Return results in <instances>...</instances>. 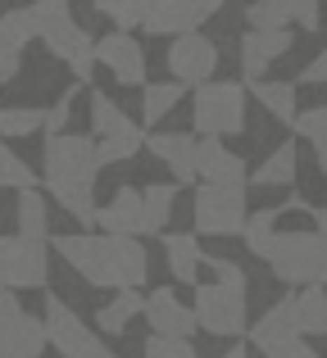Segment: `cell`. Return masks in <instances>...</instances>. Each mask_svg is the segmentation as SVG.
Here are the masks:
<instances>
[{"instance_id":"cell-1","label":"cell","mask_w":327,"mask_h":358,"mask_svg":"<svg viewBox=\"0 0 327 358\" xmlns=\"http://www.w3.org/2000/svg\"><path fill=\"white\" fill-rule=\"evenodd\" d=\"M204 268L214 272L209 281L195 286V317L200 331L218 336V341H241L250 331V299H246V268L218 254H204Z\"/></svg>"},{"instance_id":"cell-2","label":"cell","mask_w":327,"mask_h":358,"mask_svg":"<svg viewBox=\"0 0 327 358\" xmlns=\"http://www.w3.org/2000/svg\"><path fill=\"white\" fill-rule=\"evenodd\" d=\"M309 218H314L309 231H277L273 254L264 259L268 272L291 290L309 286V281L327 286V204L309 209Z\"/></svg>"},{"instance_id":"cell-3","label":"cell","mask_w":327,"mask_h":358,"mask_svg":"<svg viewBox=\"0 0 327 358\" xmlns=\"http://www.w3.org/2000/svg\"><path fill=\"white\" fill-rule=\"evenodd\" d=\"M55 254L87 281L91 290H118L127 286L123 263H118V236L114 231H69V236H50Z\"/></svg>"},{"instance_id":"cell-4","label":"cell","mask_w":327,"mask_h":358,"mask_svg":"<svg viewBox=\"0 0 327 358\" xmlns=\"http://www.w3.org/2000/svg\"><path fill=\"white\" fill-rule=\"evenodd\" d=\"M191 222L200 236H241L250 222V182H195Z\"/></svg>"},{"instance_id":"cell-5","label":"cell","mask_w":327,"mask_h":358,"mask_svg":"<svg viewBox=\"0 0 327 358\" xmlns=\"http://www.w3.org/2000/svg\"><path fill=\"white\" fill-rule=\"evenodd\" d=\"M246 105H250V87L246 82H200L191 96V122L200 127V136H232L246 127Z\"/></svg>"},{"instance_id":"cell-6","label":"cell","mask_w":327,"mask_h":358,"mask_svg":"<svg viewBox=\"0 0 327 358\" xmlns=\"http://www.w3.org/2000/svg\"><path fill=\"white\" fill-rule=\"evenodd\" d=\"M46 331H50V345H55V354H60V358H118L87 327V317L73 308V299H64L60 290L46 295Z\"/></svg>"},{"instance_id":"cell-7","label":"cell","mask_w":327,"mask_h":358,"mask_svg":"<svg viewBox=\"0 0 327 358\" xmlns=\"http://www.w3.org/2000/svg\"><path fill=\"white\" fill-rule=\"evenodd\" d=\"M100 155H96V131H50L41 150V182L64 177V182H96L100 177Z\"/></svg>"},{"instance_id":"cell-8","label":"cell","mask_w":327,"mask_h":358,"mask_svg":"<svg viewBox=\"0 0 327 358\" xmlns=\"http://www.w3.org/2000/svg\"><path fill=\"white\" fill-rule=\"evenodd\" d=\"M0 281L14 290H46L50 281V241L9 231L0 236Z\"/></svg>"},{"instance_id":"cell-9","label":"cell","mask_w":327,"mask_h":358,"mask_svg":"<svg viewBox=\"0 0 327 358\" xmlns=\"http://www.w3.org/2000/svg\"><path fill=\"white\" fill-rule=\"evenodd\" d=\"M41 45H46V55H50V59L69 64L73 82L91 87V78H96V41H91V32L73 14L46 18V23H41Z\"/></svg>"},{"instance_id":"cell-10","label":"cell","mask_w":327,"mask_h":358,"mask_svg":"<svg viewBox=\"0 0 327 358\" xmlns=\"http://www.w3.org/2000/svg\"><path fill=\"white\" fill-rule=\"evenodd\" d=\"M168 78L186 82V87H200L218 73V41L204 32H182V36H168Z\"/></svg>"},{"instance_id":"cell-11","label":"cell","mask_w":327,"mask_h":358,"mask_svg":"<svg viewBox=\"0 0 327 358\" xmlns=\"http://www.w3.org/2000/svg\"><path fill=\"white\" fill-rule=\"evenodd\" d=\"M96 64H105L118 87H146V45L123 27L96 41Z\"/></svg>"},{"instance_id":"cell-12","label":"cell","mask_w":327,"mask_h":358,"mask_svg":"<svg viewBox=\"0 0 327 358\" xmlns=\"http://www.w3.org/2000/svg\"><path fill=\"white\" fill-rule=\"evenodd\" d=\"M291 45H295V32H291V27H246V32H241V45H237L246 82L250 78H264V73L273 69V64L282 59Z\"/></svg>"},{"instance_id":"cell-13","label":"cell","mask_w":327,"mask_h":358,"mask_svg":"<svg viewBox=\"0 0 327 358\" xmlns=\"http://www.w3.org/2000/svg\"><path fill=\"white\" fill-rule=\"evenodd\" d=\"M295 336H305V331H300V308H295V290H291L286 299L268 304L264 313L250 322L246 341H250L255 354H264V350H273V345H282V341H295Z\"/></svg>"},{"instance_id":"cell-14","label":"cell","mask_w":327,"mask_h":358,"mask_svg":"<svg viewBox=\"0 0 327 358\" xmlns=\"http://www.w3.org/2000/svg\"><path fill=\"white\" fill-rule=\"evenodd\" d=\"M195 145H200V141H195L191 131H164V127L146 131V150H151L182 186L200 182V173H195Z\"/></svg>"},{"instance_id":"cell-15","label":"cell","mask_w":327,"mask_h":358,"mask_svg":"<svg viewBox=\"0 0 327 358\" xmlns=\"http://www.w3.org/2000/svg\"><path fill=\"white\" fill-rule=\"evenodd\" d=\"M146 322L151 331H164V336H195L200 317H195V304H182L173 286H155L146 295Z\"/></svg>"},{"instance_id":"cell-16","label":"cell","mask_w":327,"mask_h":358,"mask_svg":"<svg viewBox=\"0 0 327 358\" xmlns=\"http://www.w3.org/2000/svg\"><path fill=\"white\" fill-rule=\"evenodd\" d=\"M195 173H200V182H228V186L250 182L246 159L232 155L223 145V136H200V145H195Z\"/></svg>"},{"instance_id":"cell-17","label":"cell","mask_w":327,"mask_h":358,"mask_svg":"<svg viewBox=\"0 0 327 358\" xmlns=\"http://www.w3.org/2000/svg\"><path fill=\"white\" fill-rule=\"evenodd\" d=\"M46 345H50V331H46V313H18L14 322L0 331V358H41Z\"/></svg>"},{"instance_id":"cell-18","label":"cell","mask_w":327,"mask_h":358,"mask_svg":"<svg viewBox=\"0 0 327 358\" xmlns=\"http://www.w3.org/2000/svg\"><path fill=\"white\" fill-rule=\"evenodd\" d=\"M137 317H146V295H141V286H118L114 299H105V304L91 313V322H96L100 336H127V327H132Z\"/></svg>"},{"instance_id":"cell-19","label":"cell","mask_w":327,"mask_h":358,"mask_svg":"<svg viewBox=\"0 0 327 358\" xmlns=\"http://www.w3.org/2000/svg\"><path fill=\"white\" fill-rule=\"evenodd\" d=\"M100 231H132L146 236V195L137 186H118L105 204H100Z\"/></svg>"},{"instance_id":"cell-20","label":"cell","mask_w":327,"mask_h":358,"mask_svg":"<svg viewBox=\"0 0 327 358\" xmlns=\"http://www.w3.org/2000/svg\"><path fill=\"white\" fill-rule=\"evenodd\" d=\"M164 241V259H168V272H173L177 286H200V268H204V250L191 231H160Z\"/></svg>"},{"instance_id":"cell-21","label":"cell","mask_w":327,"mask_h":358,"mask_svg":"<svg viewBox=\"0 0 327 358\" xmlns=\"http://www.w3.org/2000/svg\"><path fill=\"white\" fill-rule=\"evenodd\" d=\"M195 27H200L195 0H151V14H146L141 32H151V36H182V32H195Z\"/></svg>"},{"instance_id":"cell-22","label":"cell","mask_w":327,"mask_h":358,"mask_svg":"<svg viewBox=\"0 0 327 358\" xmlns=\"http://www.w3.org/2000/svg\"><path fill=\"white\" fill-rule=\"evenodd\" d=\"M246 87H250V96L259 100V109H264L273 122H282V127H295V118H300V100H295V87H291V82L250 78Z\"/></svg>"},{"instance_id":"cell-23","label":"cell","mask_w":327,"mask_h":358,"mask_svg":"<svg viewBox=\"0 0 327 358\" xmlns=\"http://www.w3.org/2000/svg\"><path fill=\"white\" fill-rule=\"evenodd\" d=\"M295 173H300V145L295 141H282L277 150H268L264 164L250 173V186H295Z\"/></svg>"},{"instance_id":"cell-24","label":"cell","mask_w":327,"mask_h":358,"mask_svg":"<svg viewBox=\"0 0 327 358\" xmlns=\"http://www.w3.org/2000/svg\"><path fill=\"white\" fill-rule=\"evenodd\" d=\"M32 41H41V14H36V5L5 9V14H0V50L23 55Z\"/></svg>"},{"instance_id":"cell-25","label":"cell","mask_w":327,"mask_h":358,"mask_svg":"<svg viewBox=\"0 0 327 358\" xmlns=\"http://www.w3.org/2000/svg\"><path fill=\"white\" fill-rule=\"evenodd\" d=\"M14 231H27V236H46L50 241V195L41 186H27V191H14Z\"/></svg>"},{"instance_id":"cell-26","label":"cell","mask_w":327,"mask_h":358,"mask_svg":"<svg viewBox=\"0 0 327 358\" xmlns=\"http://www.w3.org/2000/svg\"><path fill=\"white\" fill-rule=\"evenodd\" d=\"M182 100H186V82H177V78L146 82V87H141V122H146V127H160Z\"/></svg>"},{"instance_id":"cell-27","label":"cell","mask_w":327,"mask_h":358,"mask_svg":"<svg viewBox=\"0 0 327 358\" xmlns=\"http://www.w3.org/2000/svg\"><path fill=\"white\" fill-rule=\"evenodd\" d=\"M177 191H182V182H151L141 186L146 195V236H160L168 231V222H173V209H177Z\"/></svg>"},{"instance_id":"cell-28","label":"cell","mask_w":327,"mask_h":358,"mask_svg":"<svg viewBox=\"0 0 327 358\" xmlns=\"http://www.w3.org/2000/svg\"><path fill=\"white\" fill-rule=\"evenodd\" d=\"M286 213V204H268V209H255L246 222V231H241V241H246V250L255 254V259H268L273 254V241H277V218Z\"/></svg>"},{"instance_id":"cell-29","label":"cell","mask_w":327,"mask_h":358,"mask_svg":"<svg viewBox=\"0 0 327 358\" xmlns=\"http://www.w3.org/2000/svg\"><path fill=\"white\" fill-rule=\"evenodd\" d=\"M295 308H300V331L309 336H327V286L309 281V286L295 290Z\"/></svg>"},{"instance_id":"cell-30","label":"cell","mask_w":327,"mask_h":358,"mask_svg":"<svg viewBox=\"0 0 327 358\" xmlns=\"http://www.w3.org/2000/svg\"><path fill=\"white\" fill-rule=\"evenodd\" d=\"M36 131H46V109H36V105L0 109V141H32Z\"/></svg>"},{"instance_id":"cell-31","label":"cell","mask_w":327,"mask_h":358,"mask_svg":"<svg viewBox=\"0 0 327 358\" xmlns=\"http://www.w3.org/2000/svg\"><path fill=\"white\" fill-rule=\"evenodd\" d=\"M87 100H91V131H96V136H114V131H132L137 127V122L118 109V100H109L105 91L91 87Z\"/></svg>"},{"instance_id":"cell-32","label":"cell","mask_w":327,"mask_h":358,"mask_svg":"<svg viewBox=\"0 0 327 358\" xmlns=\"http://www.w3.org/2000/svg\"><path fill=\"white\" fill-rule=\"evenodd\" d=\"M100 18H109L114 27L132 32V27H146V14H151V0H91Z\"/></svg>"},{"instance_id":"cell-33","label":"cell","mask_w":327,"mask_h":358,"mask_svg":"<svg viewBox=\"0 0 327 358\" xmlns=\"http://www.w3.org/2000/svg\"><path fill=\"white\" fill-rule=\"evenodd\" d=\"M137 150H146V131L132 127V131H114V136H96V155L100 164H123V159H132Z\"/></svg>"},{"instance_id":"cell-34","label":"cell","mask_w":327,"mask_h":358,"mask_svg":"<svg viewBox=\"0 0 327 358\" xmlns=\"http://www.w3.org/2000/svg\"><path fill=\"white\" fill-rule=\"evenodd\" d=\"M0 186L5 191H27V186H41V173L23 164V159L9 150V141H0Z\"/></svg>"},{"instance_id":"cell-35","label":"cell","mask_w":327,"mask_h":358,"mask_svg":"<svg viewBox=\"0 0 327 358\" xmlns=\"http://www.w3.org/2000/svg\"><path fill=\"white\" fill-rule=\"evenodd\" d=\"M141 358H200L191 345V336H164V331H151L141 345Z\"/></svg>"},{"instance_id":"cell-36","label":"cell","mask_w":327,"mask_h":358,"mask_svg":"<svg viewBox=\"0 0 327 358\" xmlns=\"http://www.w3.org/2000/svg\"><path fill=\"white\" fill-rule=\"evenodd\" d=\"M291 9H286V0H255V5H246V27H291Z\"/></svg>"},{"instance_id":"cell-37","label":"cell","mask_w":327,"mask_h":358,"mask_svg":"<svg viewBox=\"0 0 327 358\" xmlns=\"http://www.w3.org/2000/svg\"><path fill=\"white\" fill-rule=\"evenodd\" d=\"M295 136H305L314 150H323L327 145V105H309V109H300V118H295Z\"/></svg>"},{"instance_id":"cell-38","label":"cell","mask_w":327,"mask_h":358,"mask_svg":"<svg viewBox=\"0 0 327 358\" xmlns=\"http://www.w3.org/2000/svg\"><path fill=\"white\" fill-rule=\"evenodd\" d=\"M78 91H82V82H73V87L60 91V100L46 109V136H50V131H69V118H73V100H78Z\"/></svg>"},{"instance_id":"cell-39","label":"cell","mask_w":327,"mask_h":358,"mask_svg":"<svg viewBox=\"0 0 327 358\" xmlns=\"http://www.w3.org/2000/svg\"><path fill=\"white\" fill-rule=\"evenodd\" d=\"M286 9H291V18L305 32H319L323 27V0H286Z\"/></svg>"},{"instance_id":"cell-40","label":"cell","mask_w":327,"mask_h":358,"mask_svg":"<svg viewBox=\"0 0 327 358\" xmlns=\"http://www.w3.org/2000/svg\"><path fill=\"white\" fill-rule=\"evenodd\" d=\"M264 358H323V354L309 345V336H295V341H282L273 350H264Z\"/></svg>"},{"instance_id":"cell-41","label":"cell","mask_w":327,"mask_h":358,"mask_svg":"<svg viewBox=\"0 0 327 358\" xmlns=\"http://www.w3.org/2000/svg\"><path fill=\"white\" fill-rule=\"evenodd\" d=\"M300 87H327V45L300 69Z\"/></svg>"},{"instance_id":"cell-42","label":"cell","mask_w":327,"mask_h":358,"mask_svg":"<svg viewBox=\"0 0 327 358\" xmlns=\"http://www.w3.org/2000/svg\"><path fill=\"white\" fill-rule=\"evenodd\" d=\"M18 313H23V308H18V290H14V286H5V281H0V331H5V327L14 322Z\"/></svg>"},{"instance_id":"cell-43","label":"cell","mask_w":327,"mask_h":358,"mask_svg":"<svg viewBox=\"0 0 327 358\" xmlns=\"http://www.w3.org/2000/svg\"><path fill=\"white\" fill-rule=\"evenodd\" d=\"M195 9H200V23H209L214 14H223V9H228V0H195Z\"/></svg>"},{"instance_id":"cell-44","label":"cell","mask_w":327,"mask_h":358,"mask_svg":"<svg viewBox=\"0 0 327 358\" xmlns=\"http://www.w3.org/2000/svg\"><path fill=\"white\" fill-rule=\"evenodd\" d=\"M218 358H250V350H246V345H241V341H237V345H228V350H223Z\"/></svg>"},{"instance_id":"cell-45","label":"cell","mask_w":327,"mask_h":358,"mask_svg":"<svg viewBox=\"0 0 327 358\" xmlns=\"http://www.w3.org/2000/svg\"><path fill=\"white\" fill-rule=\"evenodd\" d=\"M314 159H319V173L327 177V145H323V150H314Z\"/></svg>"}]
</instances>
